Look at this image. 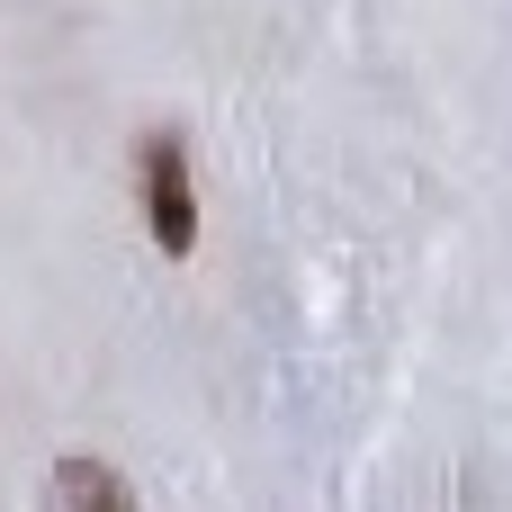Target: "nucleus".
Segmentation results:
<instances>
[{
	"label": "nucleus",
	"mask_w": 512,
	"mask_h": 512,
	"mask_svg": "<svg viewBox=\"0 0 512 512\" xmlns=\"http://www.w3.org/2000/svg\"><path fill=\"white\" fill-rule=\"evenodd\" d=\"M135 207H144V234H153L162 261L198 252V171H189V144L171 126H153L135 144Z\"/></svg>",
	"instance_id": "1"
},
{
	"label": "nucleus",
	"mask_w": 512,
	"mask_h": 512,
	"mask_svg": "<svg viewBox=\"0 0 512 512\" xmlns=\"http://www.w3.org/2000/svg\"><path fill=\"white\" fill-rule=\"evenodd\" d=\"M54 512H144V504H135V486L108 459L72 450V459H54Z\"/></svg>",
	"instance_id": "2"
}]
</instances>
